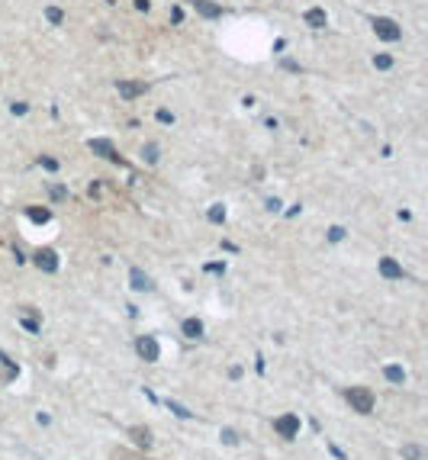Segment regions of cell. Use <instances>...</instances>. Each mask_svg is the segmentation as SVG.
I'll list each match as a JSON object with an SVG mask.
<instances>
[{"label": "cell", "mask_w": 428, "mask_h": 460, "mask_svg": "<svg viewBox=\"0 0 428 460\" xmlns=\"http://www.w3.org/2000/svg\"><path fill=\"white\" fill-rule=\"evenodd\" d=\"M348 402H351L354 412H361V415L374 412V393L367 390V386H351L348 390Z\"/></svg>", "instance_id": "6da1fadb"}, {"label": "cell", "mask_w": 428, "mask_h": 460, "mask_svg": "<svg viewBox=\"0 0 428 460\" xmlns=\"http://www.w3.org/2000/svg\"><path fill=\"white\" fill-rule=\"evenodd\" d=\"M374 32L380 35L383 42H399V39H402V29L396 26L393 20H386V16H377V20H374Z\"/></svg>", "instance_id": "7a4b0ae2"}, {"label": "cell", "mask_w": 428, "mask_h": 460, "mask_svg": "<svg viewBox=\"0 0 428 460\" xmlns=\"http://www.w3.org/2000/svg\"><path fill=\"white\" fill-rule=\"evenodd\" d=\"M35 267L45 271V274H55L58 271V254L52 248H39L35 251Z\"/></svg>", "instance_id": "3957f363"}, {"label": "cell", "mask_w": 428, "mask_h": 460, "mask_svg": "<svg viewBox=\"0 0 428 460\" xmlns=\"http://www.w3.org/2000/svg\"><path fill=\"white\" fill-rule=\"evenodd\" d=\"M274 428L280 431V438H296L300 434V415H280L274 421Z\"/></svg>", "instance_id": "277c9868"}, {"label": "cell", "mask_w": 428, "mask_h": 460, "mask_svg": "<svg viewBox=\"0 0 428 460\" xmlns=\"http://www.w3.org/2000/svg\"><path fill=\"white\" fill-rule=\"evenodd\" d=\"M116 90H119V97H126V100H136V97H142L148 90V84L145 81H119Z\"/></svg>", "instance_id": "5b68a950"}, {"label": "cell", "mask_w": 428, "mask_h": 460, "mask_svg": "<svg viewBox=\"0 0 428 460\" xmlns=\"http://www.w3.org/2000/svg\"><path fill=\"white\" fill-rule=\"evenodd\" d=\"M136 348H139V354H142L145 360H148V364H155L158 354H161V351H158V341H155L152 335H142L139 341H136Z\"/></svg>", "instance_id": "8992f818"}, {"label": "cell", "mask_w": 428, "mask_h": 460, "mask_svg": "<svg viewBox=\"0 0 428 460\" xmlns=\"http://www.w3.org/2000/svg\"><path fill=\"white\" fill-rule=\"evenodd\" d=\"M303 20H306V26H312V29H325L328 13H325L322 7H312V10H306V13H303Z\"/></svg>", "instance_id": "52a82bcc"}, {"label": "cell", "mask_w": 428, "mask_h": 460, "mask_svg": "<svg viewBox=\"0 0 428 460\" xmlns=\"http://www.w3.org/2000/svg\"><path fill=\"white\" fill-rule=\"evenodd\" d=\"M90 151L94 155H103V158H109V161H119L113 142H106V139H90Z\"/></svg>", "instance_id": "ba28073f"}, {"label": "cell", "mask_w": 428, "mask_h": 460, "mask_svg": "<svg viewBox=\"0 0 428 460\" xmlns=\"http://www.w3.org/2000/svg\"><path fill=\"white\" fill-rule=\"evenodd\" d=\"M193 7H197V13H200V16H206V20L222 16V7L213 4V0H193Z\"/></svg>", "instance_id": "9c48e42d"}, {"label": "cell", "mask_w": 428, "mask_h": 460, "mask_svg": "<svg viewBox=\"0 0 428 460\" xmlns=\"http://www.w3.org/2000/svg\"><path fill=\"white\" fill-rule=\"evenodd\" d=\"M380 274L386 277V280H402V267L393 258H380Z\"/></svg>", "instance_id": "30bf717a"}, {"label": "cell", "mask_w": 428, "mask_h": 460, "mask_svg": "<svg viewBox=\"0 0 428 460\" xmlns=\"http://www.w3.org/2000/svg\"><path fill=\"white\" fill-rule=\"evenodd\" d=\"M129 280H132V290H152L155 283L148 280V274H142L139 267H132V274H129Z\"/></svg>", "instance_id": "8fae6325"}, {"label": "cell", "mask_w": 428, "mask_h": 460, "mask_svg": "<svg viewBox=\"0 0 428 460\" xmlns=\"http://www.w3.org/2000/svg\"><path fill=\"white\" fill-rule=\"evenodd\" d=\"M180 329H183V335H187V338H200V335H203V322H200V319H183Z\"/></svg>", "instance_id": "7c38bea8"}, {"label": "cell", "mask_w": 428, "mask_h": 460, "mask_svg": "<svg viewBox=\"0 0 428 460\" xmlns=\"http://www.w3.org/2000/svg\"><path fill=\"white\" fill-rule=\"evenodd\" d=\"M383 373H386V380H389V383H406V370H402L399 364H389Z\"/></svg>", "instance_id": "4fadbf2b"}, {"label": "cell", "mask_w": 428, "mask_h": 460, "mask_svg": "<svg viewBox=\"0 0 428 460\" xmlns=\"http://www.w3.org/2000/svg\"><path fill=\"white\" fill-rule=\"evenodd\" d=\"M29 219H32V222H48V219H52V213H48V209H39V206H29Z\"/></svg>", "instance_id": "5bb4252c"}, {"label": "cell", "mask_w": 428, "mask_h": 460, "mask_svg": "<svg viewBox=\"0 0 428 460\" xmlns=\"http://www.w3.org/2000/svg\"><path fill=\"white\" fill-rule=\"evenodd\" d=\"M210 222H226V206H222V203H216V206H210Z\"/></svg>", "instance_id": "9a60e30c"}, {"label": "cell", "mask_w": 428, "mask_h": 460, "mask_svg": "<svg viewBox=\"0 0 428 460\" xmlns=\"http://www.w3.org/2000/svg\"><path fill=\"white\" fill-rule=\"evenodd\" d=\"M374 68H380V71L393 68V58H389V55H374Z\"/></svg>", "instance_id": "2e32d148"}, {"label": "cell", "mask_w": 428, "mask_h": 460, "mask_svg": "<svg viewBox=\"0 0 428 460\" xmlns=\"http://www.w3.org/2000/svg\"><path fill=\"white\" fill-rule=\"evenodd\" d=\"M132 434H136V441H139V444H145V447L152 444V434H148V428H132Z\"/></svg>", "instance_id": "e0dca14e"}, {"label": "cell", "mask_w": 428, "mask_h": 460, "mask_svg": "<svg viewBox=\"0 0 428 460\" xmlns=\"http://www.w3.org/2000/svg\"><path fill=\"white\" fill-rule=\"evenodd\" d=\"M402 457H406V460H422V451L415 444H406V447H402Z\"/></svg>", "instance_id": "ac0fdd59"}, {"label": "cell", "mask_w": 428, "mask_h": 460, "mask_svg": "<svg viewBox=\"0 0 428 460\" xmlns=\"http://www.w3.org/2000/svg\"><path fill=\"white\" fill-rule=\"evenodd\" d=\"M142 155H145V161H148V164H155L158 161V145H145Z\"/></svg>", "instance_id": "d6986e66"}, {"label": "cell", "mask_w": 428, "mask_h": 460, "mask_svg": "<svg viewBox=\"0 0 428 460\" xmlns=\"http://www.w3.org/2000/svg\"><path fill=\"white\" fill-rule=\"evenodd\" d=\"M168 406H171V412H174V415H180V418H190V415H193L190 409H183L180 402H171V399H168Z\"/></svg>", "instance_id": "ffe728a7"}, {"label": "cell", "mask_w": 428, "mask_h": 460, "mask_svg": "<svg viewBox=\"0 0 428 460\" xmlns=\"http://www.w3.org/2000/svg\"><path fill=\"white\" fill-rule=\"evenodd\" d=\"M45 16H48V23H55V26H58L61 20H65V13H61L58 7H48V10H45Z\"/></svg>", "instance_id": "44dd1931"}, {"label": "cell", "mask_w": 428, "mask_h": 460, "mask_svg": "<svg viewBox=\"0 0 428 460\" xmlns=\"http://www.w3.org/2000/svg\"><path fill=\"white\" fill-rule=\"evenodd\" d=\"M341 238H345V228H341V225H332V228H328V241H341Z\"/></svg>", "instance_id": "7402d4cb"}, {"label": "cell", "mask_w": 428, "mask_h": 460, "mask_svg": "<svg viewBox=\"0 0 428 460\" xmlns=\"http://www.w3.org/2000/svg\"><path fill=\"white\" fill-rule=\"evenodd\" d=\"M222 441H226V444H235V441H238V434L232 431V428H226V431H222Z\"/></svg>", "instance_id": "603a6c76"}, {"label": "cell", "mask_w": 428, "mask_h": 460, "mask_svg": "<svg viewBox=\"0 0 428 460\" xmlns=\"http://www.w3.org/2000/svg\"><path fill=\"white\" fill-rule=\"evenodd\" d=\"M65 197H68L65 187H52V200H65Z\"/></svg>", "instance_id": "cb8c5ba5"}, {"label": "cell", "mask_w": 428, "mask_h": 460, "mask_svg": "<svg viewBox=\"0 0 428 460\" xmlns=\"http://www.w3.org/2000/svg\"><path fill=\"white\" fill-rule=\"evenodd\" d=\"M158 123H174V116H171L168 110H158Z\"/></svg>", "instance_id": "d4e9b609"}, {"label": "cell", "mask_w": 428, "mask_h": 460, "mask_svg": "<svg viewBox=\"0 0 428 460\" xmlns=\"http://www.w3.org/2000/svg\"><path fill=\"white\" fill-rule=\"evenodd\" d=\"M10 110H13V116H23V113L29 110V106H26V103H13V106H10Z\"/></svg>", "instance_id": "484cf974"}, {"label": "cell", "mask_w": 428, "mask_h": 460, "mask_svg": "<svg viewBox=\"0 0 428 460\" xmlns=\"http://www.w3.org/2000/svg\"><path fill=\"white\" fill-rule=\"evenodd\" d=\"M23 325H26L29 332H39V322H35V319H23Z\"/></svg>", "instance_id": "4316f807"}, {"label": "cell", "mask_w": 428, "mask_h": 460, "mask_svg": "<svg viewBox=\"0 0 428 460\" xmlns=\"http://www.w3.org/2000/svg\"><path fill=\"white\" fill-rule=\"evenodd\" d=\"M42 167H48V171H55V167H58V161H55V158H42Z\"/></svg>", "instance_id": "83f0119b"}, {"label": "cell", "mask_w": 428, "mask_h": 460, "mask_svg": "<svg viewBox=\"0 0 428 460\" xmlns=\"http://www.w3.org/2000/svg\"><path fill=\"white\" fill-rule=\"evenodd\" d=\"M267 209L277 213V209H280V200H277V197H274V200H267Z\"/></svg>", "instance_id": "f1b7e54d"}]
</instances>
